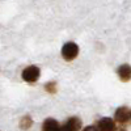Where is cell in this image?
Returning a JSON list of instances; mask_svg holds the SVG:
<instances>
[{"label":"cell","instance_id":"obj_1","mask_svg":"<svg viewBox=\"0 0 131 131\" xmlns=\"http://www.w3.org/2000/svg\"><path fill=\"white\" fill-rule=\"evenodd\" d=\"M79 55V46L75 42H66L62 47V57L66 62H71Z\"/></svg>","mask_w":131,"mask_h":131},{"label":"cell","instance_id":"obj_2","mask_svg":"<svg viewBox=\"0 0 131 131\" xmlns=\"http://www.w3.org/2000/svg\"><path fill=\"white\" fill-rule=\"evenodd\" d=\"M21 76H23V80L26 83H30V84L36 83V81H38L39 76H41V70L37 66H28L26 68H24Z\"/></svg>","mask_w":131,"mask_h":131},{"label":"cell","instance_id":"obj_3","mask_svg":"<svg viewBox=\"0 0 131 131\" xmlns=\"http://www.w3.org/2000/svg\"><path fill=\"white\" fill-rule=\"evenodd\" d=\"M114 119L115 122H118L119 125H126L131 121V110L126 106H121L115 110L114 114Z\"/></svg>","mask_w":131,"mask_h":131},{"label":"cell","instance_id":"obj_4","mask_svg":"<svg viewBox=\"0 0 131 131\" xmlns=\"http://www.w3.org/2000/svg\"><path fill=\"white\" fill-rule=\"evenodd\" d=\"M97 128H98V131H115L117 130L114 119L109 118V117L101 118L97 123Z\"/></svg>","mask_w":131,"mask_h":131},{"label":"cell","instance_id":"obj_5","mask_svg":"<svg viewBox=\"0 0 131 131\" xmlns=\"http://www.w3.org/2000/svg\"><path fill=\"white\" fill-rule=\"evenodd\" d=\"M83 123H81V119L78 117H71L67 119V122H64L63 127L67 130V131H80Z\"/></svg>","mask_w":131,"mask_h":131},{"label":"cell","instance_id":"obj_6","mask_svg":"<svg viewBox=\"0 0 131 131\" xmlns=\"http://www.w3.org/2000/svg\"><path fill=\"white\" fill-rule=\"evenodd\" d=\"M117 73H118V78L121 81H123V83L130 81L131 80V66H128V64L119 66L117 70Z\"/></svg>","mask_w":131,"mask_h":131},{"label":"cell","instance_id":"obj_7","mask_svg":"<svg viewBox=\"0 0 131 131\" xmlns=\"http://www.w3.org/2000/svg\"><path fill=\"white\" fill-rule=\"evenodd\" d=\"M59 130H60V125L54 118H47L42 123V131H59Z\"/></svg>","mask_w":131,"mask_h":131},{"label":"cell","instance_id":"obj_8","mask_svg":"<svg viewBox=\"0 0 131 131\" xmlns=\"http://www.w3.org/2000/svg\"><path fill=\"white\" fill-rule=\"evenodd\" d=\"M31 125H33V121H31V118H30L29 115H25V117L21 118V121H20V127L23 128V130L30 128Z\"/></svg>","mask_w":131,"mask_h":131},{"label":"cell","instance_id":"obj_9","mask_svg":"<svg viewBox=\"0 0 131 131\" xmlns=\"http://www.w3.org/2000/svg\"><path fill=\"white\" fill-rule=\"evenodd\" d=\"M45 91L50 94H54L57 93V83L55 81H49L46 85H45Z\"/></svg>","mask_w":131,"mask_h":131},{"label":"cell","instance_id":"obj_10","mask_svg":"<svg viewBox=\"0 0 131 131\" xmlns=\"http://www.w3.org/2000/svg\"><path fill=\"white\" fill-rule=\"evenodd\" d=\"M83 131H98V128L94 126H86L85 128H83Z\"/></svg>","mask_w":131,"mask_h":131}]
</instances>
